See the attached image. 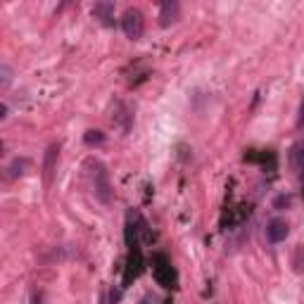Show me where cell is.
<instances>
[{"mask_svg": "<svg viewBox=\"0 0 304 304\" xmlns=\"http://www.w3.org/2000/svg\"><path fill=\"white\" fill-rule=\"evenodd\" d=\"M90 166H93V193H95V197L103 205H110L112 200V183H110V173H107V169H105L103 162H90Z\"/></svg>", "mask_w": 304, "mask_h": 304, "instance_id": "obj_1", "label": "cell"}, {"mask_svg": "<svg viewBox=\"0 0 304 304\" xmlns=\"http://www.w3.org/2000/svg\"><path fill=\"white\" fill-rule=\"evenodd\" d=\"M121 29H124L126 38L140 41L143 29H145V21H143V12H140L138 7H129V10L121 14Z\"/></svg>", "mask_w": 304, "mask_h": 304, "instance_id": "obj_2", "label": "cell"}, {"mask_svg": "<svg viewBox=\"0 0 304 304\" xmlns=\"http://www.w3.org/2000/svg\"><path fill=\"white\" fill-rule=\"evenodd\" d=\"M288 235H290V223L285 221V219H271L266 223V238H269V242H283Z\"/></svg>", "mask_w": 304, "mask_h": 304, "instance_id": "obj_3", "label": "cell"}, {"mask_svg": "<svg viewBox=\"0 0 304 304\" xmlns=\"http://www.w3.org/2000/svg\"><path fill=\"white\" fill-rule=\"evenodd\" d=\"M181 17V7L179 3H173V0H166V3H162V7H159V27L166 29L171 27V24H176Z\"/></svg>", "mask_w": 304, "mask_h": 304, "instance_id": "obj_4", "label": "cell"}, {"mask_svg": "<svg viewBox=\"0 0 304 304\" xmlns=\"http://www.w3.org/2000/svg\"><path fill=\"white\" fill-rule=\"evenodd\" d=\"M90 12H93V17H95L103 27H112V24H114V3H107V0L95 3Z\"/></svg>", "mask_w": 304, "mask_h": 304, "instance_id": "obj_5", "label": "cell"}, {"mask_svg": "<svg viewBox=\"0 0 304 304\" xmlns=\"http://www.w3.org/2000/svg\"><path fill=\"white\" fill-rule=\"evenodd\" d=\"M29 164H31V162H29L27 157H14L12 162H10V166H7V176H10V179H19V176L27 173Z\"/></svg>", "mask_w": 304, "mask_h": 304, "instance_id": "obj_6", "label": "cell"}, {"mask_svg": "<svg viewBox=\"0 0 304 304\" xmlns=\"http://www.w3.org/2000/svg\"><path fill=\"white\" fill-rule=\"evenodd\" d=\"M57 152H60V145H50L48 152H45V164H43V169H45V181L53 179V169H55Z\"/></svg>", "mask_w": 304, "mask_h": 304, "instance_id": "obj_7", "label": "cell"}, {"mask_svg": "<svg viewBox=\"0 0 304 304\" xmlns=\"http://www.w3.org/2000/svg\"><path fill=\"white\" fill-rule=\"evenodd\" d=\"M290 166L297 173H304V145H295L290 152Z\"/></svg>", "mask_w": 304, "mask_h": 304, "instance_id": "obj_8", "label": "cell"}, {"mask_svg": "<svg viewBox=\"0 0 304 304\" xmlns=\"http://www.w3.org/2000/svg\"><path fill=\"white\" fill-rule=\"evenodd\" d=\"M83 140L88 143V145H100L105 140V136L100 131H86V136H83Z\"/></svg>", "mask_w": 304, "mask_h": 304, "instance_id": "obj_9", "label": "cell"}, {"mask_svg": "<svg viewBox=\"0 0 304 304\" xmlns=\"http://www.w3.org/2000/svg\"><path fill=\"white\" fill-rule=\"evenodd\" d=\"M0 76H3V93H5V90L10 88V81H12V69H10L7 64H3V67H0Z\"/></svg>", "mask_w": 304, "mask_h": 304, "instance_id": "obj_10", "label": "cell"}, {"mask_svg": "<svg viewBox=\"0 0 304 304\" xmlns=\"http://www.w3.org/2000/svg\"><path fill=\"white\" fill-rule=\"evenodd\" d=\"M290 205H292L290 195H278L276 200H273V209H288Z\"/></svg>", "mask_w": 304, "mask_h": 304, "instance_id": "obj_11", "label": "cell"}, {"mask_svg": "<svg viewBox=\"0 0 304 304\" xmlns=\"http://www.w3.org/2000/svg\"><path fill=\"white\" fill-rule=\"evenodd\" d=\"M297 129H304V97L299 103V112H297Z\"/></svg>", "mask_w": 304, "mask_h": 304, "instance_id": "obj_12", "label": "cell"}, {"mask_svg": "<svg viewBox=\"0 0 304 304\" xmlns=\"http://www.w3.org/2000/svg\"><path fill=\"white\" fill-rule=\"evenodd\" d=\"M110 297H112V304H117L119 299H121V292H119V290H112V295H110Z\"/></svg>", "mask_w": 304, "mask_h": 304, "instance_id": "obj_13", "label": "cell"}, {"mask_svg": "<svg viewBox=\"0 0 304 304\" xmlns=\"http://www.w3.org/2000/svg\"><path fill=\"white\" fill-rule=\"evenodd\" d=\"M0 119H7V105H0Z\"/></svg>", "mask_w": 304, "mask_h": 304, "instance_id": "obj_14", "label": "cell"}, {"mask_svg": "<svg viewBox=\"0 0 304 304\" xmlns=\"http://www.w3.org/2000/svg\"><path fill=\"white\" fill-rule=\"evenodd\" d=\"M103 304H105V299H103Z\"/></svg>", "mask_w": 304, "mask_h": 304, "instance_id": "obj_15", "label": "cell"}]
</instances>
